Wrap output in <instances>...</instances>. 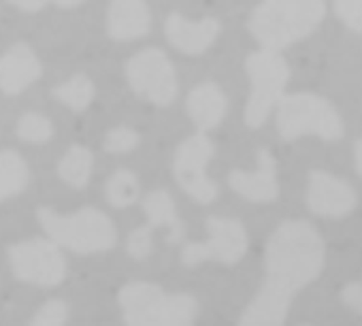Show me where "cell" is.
Returning a JSON list of instances; mask_svg holds the SVG:
<instances>
[{"instance_id":"6da1fadb","label":"cell","mask_w":362,"mask_h":326,"mask_svg":"<svg viewBox=\"0 0 362 326\" xmlns=\"http://www.w3.org/2000/svg\"><path fill=\"white\" fill-rule=\"evenodd\" d=\"M326 243L317 228L305 220H286L269 237L264 248L267 279L298 292L322 273Z\"/></svg>"},{"instance_id":"7a4b0ae2","label":"cell","mask_w":362,"mask_h":326,"mask_svg":"<svg viewBox=\"0 0 362 326\" xmlns=\"http://www.w3.org/2000/svg\"><path fill=\"white\" fill-rule=\"evenodd\" d=\"M324 0H262L250 18V33L264 50H286L317 30Z\"/></svg>"},{"instance_id":"3957f363","label":"cell","mask_w":362,"mask_h":326,"mask_svg":"<svg viewBox=\"0 0 362 326\" xmlns=\"http://www.w3.org/2000/svg\"><path fill=\"white\" fill-rule=\"evenodd\" d=\"M126 326H194L199 303L190 294H168L156 284L132 281L117 294Z\"/></svg>"},{"instance_id":"277c9868","label":"cell","mask_w":362,"mask_h":326,"mask_svg":"<svg viewBox=\"0 0 362 326\" xmlns=\"http://www.w3.org/2000/svg\"><path fill=\"white\" fill-rule=\"evenodd\" d=\"M39 222L54 243L77 254L105 252L117 241L113 222L98 209H81L75 216H60L41 207Z\"/></svg>"},{"instance_id":"5b68a950","label":"cell","mask_w":362,"mask_h":326,"mask_svg":"<svg viewBox=\"0 0 362 326\" xmlns=\"http://www.w3.org/2000/svg\"><path fill=\"white\" fill-rule=\"evenodd\" d=\"M277 130L284 141L315 134L324 141H339L345 132L339 111L315 94H284L277 103Z\"/></svg>"},{"instance_id":"8992f818","label":"cell","mask_w":362,"mask_h":326,"mask_svg":"<svg viewBox=\"0 0 362 326\" xmlns=\"http://www.w3.org/2000/svg\"><path fill=\"white\" fill-rule=\"evenodd\" d=\"M245 69L250 75V98L245 105V124L260 128L284 96L290 79V66L275 50H260L247 56Z\"/></svg>"},{"instance_id":"52a82bcc","label":"cell","mask_w":362,"mask_h":326,"mask_svg":"<svg viewBox=\"0 0 362 326\" xmlns=\"http://www.w3.org/2000/svg\"><path fill=\"white\" fill-rule=\"evenodd\" d=\"M214 141L203 132L188 136L175 151L173 173L188 197L201 205H209L218 197V186L207 177V165L214 158Z\"/></svg>"},{"instance_id":"ba28073f","label":"cell","mask_w":362,"mask_h":326,"mask_svg":"<svg viewBox=\"0 0 362 326\" xmlns=\"http://www.w3.org/2000/svg\"><path fill=\"white\" fill-rule=\"evenodd\" d=\"M126 77L132 92L153 105L166 107L177 96V75L173 62L160 50H143L126 64Z\"/></svg>"},{"instance_id":"9c48e42d","label":"cell","mask_w":362,"mask_h":326,"mask_svg":"<svg viewBox=\"0 0 362 326\" xmlns=\"http://www.w3.org/2000/svg\"><path fill=\"white\" fill-rule=\"evenodd\" d=\"M209 239L203 243H188L181 252L186 267H197L205 260H218L222 264L239 262L250 245L247 231L239 220L233 218H209Z\"/></svg>"},{"instance_id":"30bf717a","label":"cell","mask_w":362,"mask_h":326,"mask_svg":"<svg viewBox=\"0 0 362 326\" xmlns=\"http://www.w3.org/2000/svg\"><path fill=\"white\" fill-rule=\"evenodd\" d=\"M9 260L18 279L37 286H58L66 275V260L60 245L45 239H33L9 248Z\"/></svg>"},{"instance_id":"8fae6325","label":"cell","mask_w":362,"mask_h":326,"mask_svg":"<svg viewBox=\"0 0 362 326\" xmlns=\"http://www.w3.org/2000/svg\"><path fill=\"white\" fill-rule=\"evenodd\" d=\"M358 205L356 190L341 177L326 171H311L307 182V207L320 218L339 220L349 216Z\"/></svg>"},{"instance_id":"7c38bea8","label":"cell","mask_w":362,"mask_h":326,"mask_svg":"<svg viewBox=\"0 0 362 326\" xmlns=\"http://www.w3.org/2000/svg\"><path fill=\"white\" fill-rule=\"evenodd\" d=\"M230 188L250 203H273L279 197L277 165L269 149L258 151V169L252 173L233 171L228 177Z\"/></svg>"},{"instance_id":"4fadbf2b","label":"cell","mask_w":362,"mask_h":326,"mask_svg":"<svg viewBox=\"0 0 362 326\" xmlns=\"http://www.w3.org/2000/svg\"><path fill=\"white\" fill-rule=\"evenodd\" d=\"M292 298L294 292L264 279L252 303L245 307L237 326H284Z\"/></svg>"},{"instance_id":"5bb4252c","label":"cell","mask_w":362,"mask_h":326,"mask_svg":"<svg viewBox=\"0 0 362 326\" xmlns=\"http://www.w3.org/2000/svg\"><path fill=\"white\" fill-rule=\"evenodd\" d=\"M164 33H166V41L177 52L188 56H201L216 43L220 35V22L214 18L190 22L186 18H181L179 13H173L166 20Z\"/></svg>"},{"instance_id":"9a60e30c","label":"cell","mask_w":362,"mask_h":326,"mask_svg":"<svg viewBox=\"0 0 362 326\" xmlns=\"http://www.w3.org/2000/svg\"><path fill=\"white\" fill-rule=\"evenodd\" d=\"M41 75L43 66L26 43H18L0 56V90L5 94L16 96L24 92L37 79H41Z\"/></svg>"},{"instance_id":"2e32d148","label":"cell","mask_w":362,"mask_h":326,"mask_svg":"<svg viewBox=\"0 0 362 326\" xmlns=\"http://www.w3.org/2000/svg\"><path fill=\"white\" fill-rule=\"evenodd\" d=\"M149 22V9L143 0H113L107 16V30L115 41H132L147 35Z\"/></svg>"},{"instance_id":"e0dca14e","label":"cell","mask_w":362,"mask_h":326,"mask_svg":"<svg viewBox=\"0 0 362 326\" xmlns=\"http://www.w3.org/2000/svg\"><path fill=\"white\" fill-rule=\"evenodd\" d=\"M186 109L190 120L197 124V128L203 130H211L216 128L228 111V100L224 96V92L220 90V86L207 81L197 86L186 100Z\"/></svg>"},{"instance_id":"ac0fdd59","label":"cell","mask_w":362,"mask_h":326,"mask_svg":"<svg viewBox=\"0 0 362 326\" xmlns=\"http://www.w3.org/2000/svg\"><path fill=\"white\" fill-rule=\"evenodd\" d=\"M143 211L147 216V226L149 228H160L166 226L168 231V243H177L184 235V224L179 222L175 203L166 190H156L145 197L143 201Z\"/></svg>"},{"instance_id":"d6986e66","label":"cell","mask_w":362,"mask_h":326,"mask_svg":"<svg viewBox=\"0 0 362 326\" xmlns=\"http://www.w3.org/2000/svg\"><path fill=\"white\" fill-rule=\"evenodd\" d=\"M28 182H30V171L26 160L13 149L0 151V201L22 194Z\"/></svg>"},{"instance_id":"ffe728a7","label":"cell","mask_w":362,"mask_h":326,"mask_svg":"<svg viewBox=\"0 0 362 326\" xmlns=\"http://www.w3.org/2000/svg\"><path fill=\"white\" fill-rule=\"evenodd\" d=\"M58 173L64 184L73 188H83L92 175V151L81 145H73L60 160Z\"/></svg>"},{"instance_id":"44dd1931","label":"cell","mask_w":362,"mask_h":326,"mask_svg":"<svg viewBox=\"0 0 362 326\" xmlns=\"http://www.w3.org/2000/svg\"><path fill=\"white\" fill-rule=\"evenodd\" d=\"M52 94L73 111H83L94 98V83L86 75H75L62 86L54 88Z\"/></svg>"},{"instance_id":"7402d4cb","label":"cell","mask_w":362,"mask_h":326,"mask_svg":"<svg viewBox=\"0 0 362 326\" xmlns=\"http://www.w3.org/2000/svg\"><path fill=\"white\" fill-rule=\"evenodd\" d=\"M139 180L130 171H117L107 182L105 194L113 207H130L139 199Z\"/></svg>"},{"instance_id":"603a6c76","label":"cell","mask_w":362,"mask_h":326,"mask_svg":"<svg viewBox=\"0 0 362 326\" xmlns=\"http://www.w3.org/2000/svg\"><path fill=\"white\" fill-rule=\"evenodd\" d=\"M16 132L26 143H45L54 136V124L41 113H26L20 117Z\"/></svg>"},{"instance_id":"cb8c5ba5","label":"cell","mask_w":362,"mask_h":326,"mask_svg":"<svg viewBox=\"0 0 362 326\" xmlns=\"http://www.w3.org/2000/svg\"><path fill=\"white\" fill-rule=\"evenodd\" d=\"M141 136L136 130L132 128H126V126H119V128H113L105 134L103 139V147L111 153H124V151H130L139 145Z\"/></svg>"},{"instance_id":"d4e9b609","label":"cell","mask_w":362,"mask_h":326,"mask_svg":"<svg viewBox=\"0 0 362 326\" xmlns=\"http://www.w3.org/2000/svg\"><path fill=\"white\" fill-rule=\"evenodd\" d=\"M66 318H69V307H66V303L54 298V301H47V303L37 311V315L33 318L30 326H64Z\"/></svg>"},{"instance_id":"484cf974","label":"cell","mask_w":362,"mask_h":326,"mask_svg":"<svg viewBox=\"0 0 362 326\" xmlns=\"http://www.w3.org/2000/svg\"><path fill=\"white\" fill-rule=\"evenodd\" d=\"M334 13L347 28L362 33V0H334Z\"/></svg>"},{"instance_id":"4316f807","label":"cell","mask_w":362,"mask_h":326,"mask_svg":"<svg viewBox=\"0 0 362 326\" xmlns=\"http://www.w3.org/2000/svg\"><path fill=\"white\" fill-rule=\"evenodd\" d=\"M126 250L132 258L141 260V258H147L149 252H151V228L149 226H141L136 231L130 233L128 237V243H126Z\"/></svg>"},{"instance_id":"83f0119b","label":"cell","mask_w":362,"mask_h":326,"mask_svg":"<svg viewBox=\"0 0 362 326\" xmlns=\"http://www.w3.org/2000/svg\"><path fill=\"white\" fill-rule=\"evenodd\" d=\"M341 301L343 305L362 318V281H349L341 288Z\"/></svg>"},{"instance_id":"f1b7e54d","label":"cell","mask_w":362,"mask_h":326,"mask_svg":"<svg viewBox=\"0 0 362 326\" xmlns=\"http://www.w3.org/2000/svg\"><path fill=\"white\" fill-rule=\"evenodd\" d=\"M9 3L22 11H39L47 5V0H9Z\"/></svg>"},{"instance_id":"f546056e","label":"cell","mask_w":362,"mask_h":326,"mask_svg":"<svg viewBox=\"0 0 362 326\" xmlns=\"http://www.w3.org/2000/svg\"><path fill=\"white\" fill-rule=\"evenodd\" d=\"M354 160H356V171L362 177V139H358L354 145Z\"/></svg>"},{"instance_id":"4dcf8cb0","label":"cell","mask_w":362,"mask_h":326,"mask_svg":"<svg viewBox=\"0 0 362 326\" xmlns=\"http://www.w3.org/2000/svg\"><path fill=\"white\" fill-rule=\"evenodd\" d=\"M54 3H56L58 7H64V9H69V7H77V5H81L83 0H54Z\"/></svg>"},{"instance_id":"1f68e13d","label":"cell","mask_w":362,"mask_h":326,"mask_svg":"<svg viewBox=\"0 0 362 326\" xmlns=\"http://www.w3.org/2000/svg\"><path fill=\"white\" fill-rule=\"evenodd\" d=\"M298 326H313V324H298Z\"/></svg>"}]
</instances>
